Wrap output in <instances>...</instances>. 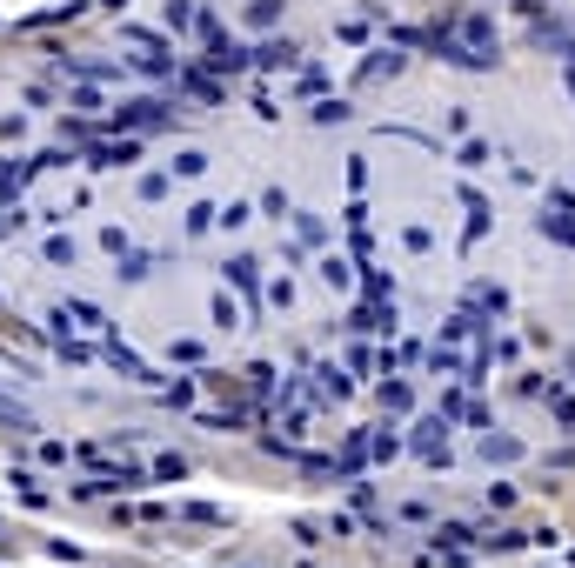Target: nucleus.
Listing matches in <instances>:
<instances>
[{
    "instance_id": "11",
    "label": "nucleus",
    "mask_w": 575,
    "mask_h": 568,
    "mask_svg": "<svg viewBox=\"0 0 575 568\" xmlns=\"http://www.w3.org/2000/svg\"><path fill=\"white\" fill-rule=\"evenodd\" d=\"M468 301L488 308V315H509V288H495V281H476V288H468Z\"/></svg>"
},
{
    "instance_id": "36",
    "label": "nucleus",
    "mask_w": 575,
    "mask_h": 568,
    "mask_svg": "<svg viewBox=\"0 0 575 568\" xmlns=\"http://www.w3.org/2000/svg\"><path fill=\"white\" fill-rule=\"evenodd\" d=\"M295 234H301V248H315L328 228H321V214H295Z\"/></svg>"
},
{
    "instance_id": "10",
    "label": "nucleus",
    "mask_w": 575,
    "mask_h": 568,
    "mask_svg": "<svg viewBox=\"0 0 575 568\" xmlns=\"http://www.w3.org/2000/svg\"><path fill=\"white\" fill-rule=\"evenodd\" d=\"M181 94H194V100H208V108H222V88H214L201 67H181Z\"/></svg>"
},
{
    "instance_id": "30",
    "label": "nucleus",
    "mask_w": 575,
    "mask_h": 568,
    "mask_svg": "<svg viewBox=\"0 0 575 568\" xmlns=\"http://www.w3.org/2000/svg\"><path fill=\"white\" fill-rule=\"evenodd\" d=\"M455 161H462V167H488L495 154H488V141H462V147H455Z\"/></svg>"
},
{
    "instance_id": "15",
    "label": "nucleus",
    "mask_w": 575,
    "mask_h": 568,
    "mask_svg": "<svg viewBox=\"0 0 575 568\" xmlns=\"http://www.w3.org/2000/svg\"><path fill=\"white\" fill-rule=\"evenodd\" d=\"M542 402H549V415H555V428H569V435H575V394H569V388H549Z\"/></svg>"
},
{
    "instance_id": "7",
    "label": "nucleus",
    "mask_w": 575,
    "mask_h": 568,
    "mask_svg": "<svg viewBox=\"0 0 575 568\" xmlns=\"http://www.w3.org/2000/svg\"><path fill=\"white\" fill-rule=\"evenodd\" d=\"M321 281H328L335 288V295H348V288H354V261H348V254H321Z\"/></svg>"
},
{
    "instance_id": "16",
    "label": "nucleus",
    "mask_w": 575,
    "mask_h": 568,
    "mask_svg": "<svg viewBox=\"0 0 575 568\" xmlns=\"http://www.w3.org/2000/svg\"><path fill=\"white\" fill-rule=\"evenodd\" d=\"M482 461H522V441L515 435H482Z\"/></svg>"
},
{
    "instance_id": "9",
    "label": "nucleus",
    "mask_w": 575,
    "mask_h": 568,
    "mask_svg": "<svg viewBox=\"0 0 575 568\" xmlns=\"http://www.w3.org/2000/svg\"><path fill=\"white\" fill-rule=\"evenodd\" d=\"M535 228H542L555 248H575V221H569L562 208H542V214H535Z\"/></svg>"
},
{
    "instance_id": "6",
    "label": "nucleus",
    "mask_w": 575,
    "mask_h": 568,
    "mask_svg": "<svg viewBox=\"0 0 575 568\" xmlns=\"http://www.w3.org/2000/svg\"><path fill=\"white\" fill-rule=\"evenodd\" d=\"M33 175H41V161H0V208H7V201L21 194Z\"/></svg>"
},
{
    "instance_id": "33",
    "label": "nucleus",
    "mask_w": 575,
    "mask_h": 568,
    "mask_svg": "<svg viewBox=\"0 0 575 568\" xmlns=\"http://www.w3.org/2000/svg\"><path fill=\"white\" fill-rule=\"evenodd\" d=\"M354 108H348V100H315V120H321V128H335V120H348Z\"/></svg>"
},
{
    "instance_id": "17",
    "label": "nucleus",
    "mask_w": 575,
    "mask_h": 568,
    "mask_svg": "<svg viewBox=\"0 0 575 568\" xmlns=\"http://www.w3.org/2000/svg\"><path fill=\"white\" fill-rule=\"evenodd\" d=\"M167 175H188V181H201V175H208V154H201V147H181L174 161H167Z\"/></svg>"
},
{
    "instance_id": "4",
    "label": "nucleus",
    "mask_w": 575,
    "mask_h": 568,
    "mask_svg": "<svg viewBox=\"0 0 575 568\" xmlns=\"http://www.w3.org/2000/svg\"><path fill=\"white\" fill-rule=\"evenodd\" d=\"M222 281L241 288V295H261V261L255 254H234V261H222Z\"/></svg>"
},
{
    "instance_id": "20",
    "label": "nucleus",
    "mask_w": 575,
    "mask_h": 568,
    "mask_svg": "<svg viewBox=\"0 0 575 568\" xmlns=\"http://www.w3.org/2000/svg\"><path fill=\"white\" fill-rule=\"evenodd\" d=\"M114 274H121V281H147V274H155V254L127 248V254H121V268H114Z\"/></svg>"
},
{
    "instance_id": "12",
    "label": "nucleus",
    "mask_w": 575,
    "mask_h": 568,
    "mask_svg": "<svg viewBox=\"0 0 575 568\" xmlns=\"http://www.w3.org/2000/svg\"><path fill=\"white\" fill-rule=\"evenodd\" d=\"M315 374H321V402H342V394H354V382H348L342 368H335V361H321Z\"/></svg>"
},
{
    "instance_id": "3",
    "label": "nucleus",
    "mask_w": 575,
    "mask_h": 568,
    "mask_svg": "<svg viewBox=\"0 0 575 568\" xmlns=\"http://www.w3.org/2000/svg\"><path fill=\"white\" fill-rule=\"evenodd\" d=\"M134 161H141V141H134V134L127 141H94V154H88V167H134Z\"/></svg>"
},
{
    "instance_id": "42",
    "label": "nucleus",
    "mask_w": 575,
    "mask_h": 568,
    "mask_svg": "<svg viewBox=\"0 0 575 568\" xmlns=\"http://www.w3.org/2000/svg\"><path fill=\"white\" fill-rule=\"evenodd\" d=\"M261 214H281L288 221V194H281V187H268V194H261Z\"/></svg>"
},
{
    "instance_id": "21",
    "label": "nucleus",
    "mask_w": 575,
    "mask_h": 568,
    "mask_svg": "<svg viewBox=\"0 0 575 568\" xmlns=\"http://www.w3.org/2000/svg\"><path fill=\"white\" fill-rule=\"evenodd\" d=\"M515 548H529L522 528H502V535H482V555H515Z\"/></svg>"
},
{
    "instance_id": "18",
    "label": "nucleus",
    "mask_w": 575,
    "mask_h": 568,
    "mask_svg": "<svg viewBox=\"0 0 575 568\" xmlns=\"http://www.w3.org/2000/svg\"><path fill=\"white\" fill-rule=\"evenodd\" d=\"M208 315H214V328H222V335H234V328H248V315H241V308H234L228 295H214V308H208Z\"/></svg>"
},
{
    "instance_id": "37",
    "label": "nucleus",
    "mask_w": 575,
    "mask_h": 568,
    "mask_svg": "<svg viewBox=\"0 0 575 568\" xmlns=\"http://www.w3.org/2000/svg\"><path fill=\"white\" fill-rule=\"evenodd\" d=\"M248 388L268 394V388H275V368H268V361H248Z\"/></svg>"
},
{
    "instance_id": "22",
    "label": "nucleus",
    "mask_w": 575,
    "mask_h": 568,
    "mask_svg": "<svg viewBox=\"0 0 575 568\" xmlns=\"http://www.w3.org/2000/svg\"><path fill=\"white\" fill-rule=\"evenodd\" d=\"M214 214H222V208H208V201H194V208L181 214V234H188V241H194V234H208V228H214Z\"/></svg>"
},
{
    "instance_id": "32",
    "label": "nucleus",
    "mask_w": 575,
    "mask_h": 568,
    "mask_svg": "<svg viewBox=\"0 0 575 568\" xmlns=\"http://www.w3.org/2000/svg\"><path fill=\"white\" fill-rule=\"evenodd\" d=\"M248 21H255V27H275L281 21V0H248Z\"/></svg>"
},
{
    "instance_id": "1",
    "label": "nucleus",
    "mask_w": 575,
    "mask_h": 568,
    "mask_svg": "<svg viewBox=\"0 0 575 568\" xmlns=\"http://www.w3.org/2000/svg\"><path fill=\"white\" fill-rule=\"evenodd\" d=\"M167 120H174V114H167V100L141 94V100H121L108 128H114V134H155V128H167Z\"/></svg>"
},
{
    "instance_id": "47",
    "label": "nucleus",
    "mask_w": 575,
    "mask_h": 568,
    "mask_svg": "<svg viewBox=\"0 0 575 568\" xmlns=\"http://www.w3.org/2000/svg\"><path fill=\"white\" fill-rule=\"evenodd\" d=\"M167 194V175H141V201H161Z\"/></svg>"
},
{
    "instance_id": "23",
    "label": "nucleus",
    "mask_w": 575,
    "mask_h": 568,
    "mask_svg": "<svg viewBox=\"0 0 575 568\" xmlns=\"http://www.w3.org/2000/svg\"><path fill=\"white\" fill-rule=\"evenodd\" d=\"M542 47H555V54H562V61L575 67V33H569V27H555V21H542Z\"/></svg>"
},
{
    "instance_id": "29",
    "label": "nucleus",
    "mask_w": 575,
    "mask_h": 568,
    "mask_svg": "<svg viewBox=\"0 0 575 568\" xmlns=\"http://www.w3.org/2000/svg\"><path fill=\"white\" fill-rule=\"evenodd\" d=\"M41 254H47V261H54V268H67V261H74L80 248H74V241H67V234H47V248H41Z\"/></svg>"
},
{
    "instance_id": "39",
    "label": "nucleus",
    "mask_w": 575,
    "mask_h": 568,
    "mask_svg": "<svg viewBox=\"0 0 575 568\" xmlns=\"http://www.w3.org/2000/svg\"><path fill=\"white\" fill-rule=\"evenodd\" d=\"M100 248H108L114 261H121V254H127V228H100Z\"/></svg>"
},
{
    "instance_id": "2",
    "label": "nucleus",
    "mask_w": 575,
    "mask_h": 568,
    "mask_svg": "<svg viewBox=\"0 0 575 568\" xmlns=\"http://www.w3.org/2000/svg\"><path fill=\"white\" fill-rule=\"evenodd\" d=\"M100 361H108V368H121L127 382H141V388H161V374L147 368V361L134 355V348H121V341H100Z\"/></svg>"
},
{
    "instance_id": "31",
    "label": "nucleus",
    "mask_w": 575,
    "mask_h": 568,
    "mask_svg": "<svg viewBox=\"0 0 575 568\" xmlns=\"http://www.w3.org/2000/svg\"><path fill=\"white\" fill-rule=\"evenodd\" d=\"M147 475H155V481H181V475H188V461H181V455H155V469H147Z\"/></svg>"
},
{
    "instance_id": "44",
    "label": "nucleus",
    "mask_w": 575,
    "mask_h": 568,
    "mask_svg": "<svg viewBox=\"0 0 575 568\" xmlns=\"http://www.w3.org/2000/svg\"><path fill=\"white\" fill-rule=\"evenodd\" d=\"M401 241H409L415 254H429V248H435V234H429V228H401Z\"/></svg>"
},
{
    "instance_id": "43",
    "label": "nucleus",
    "mask_w": 575,
    "mask_h": 568,
    "mask_svg": "<svg viewBox=\"0 0 575 568\" xmlns=\"http://www.w3.org/2000/svg\"><path fill=\"white\" fill-rule=\"evenodd\" d=\"M515 394H529V402H535V394H549V382H542V374L529 368V374H522V382H515Z\"/></svg>"
},
{
    "instance_id": "34",
    "label": "nucleus",
    "mask_w": 575,
    "mask_h": 568,
    "mask_svg": "<svg viewBox=\"0 0 575 568\" xmlns=\"http://www.w3.org/2000/svg\"><path fill=\"white\" fill-rule=\"evenodd\" d=\"M368 455H375V461H395V455H401V441L382 428V435H368Z\"/></svg>"
},
{
    "instance_id": "13",
    "label": "nucleus",
    "mask_w": 575,
    "mask_h": 568,
    "mask_svg": "<svg viewBox=\"0 0 575 568\" xmlns=\"http://www.w3.org/2000/svg\"><path fill=\"white\" fill-rule=\"evenodd\" d=\"M462 208H468V241H482L488 234V201L476 194V187H462Z\"/></svg>"
},
{
    "instance_id": "27",
    "label": "nucleus",
    "mask_w": 575,
    "mask_h": 568,
    "mask_svg": "<svg viewBox=\"0 0 575 568\" xmlns=\"http://www.w3.org/2000/svg\"><path fill=\"white\" fill-rule=\"evenodd\" d=\"M155 394H161L167 408H194V382H161Z\"/></svg>"
},
{
    "instance_id": "35",
    "label": "nucleus",
    "mask_w": 575,
    "mask_h": 568,
    "mask_svg": "<svg viewBox=\"0 0 575 568\" xmlns=\"http://www.w3.org/2000/svg\"><path fill=\"white\" fill-rule=\"evenodd\" d=\"M121 522H167V508H155V502H121Z\"/></svg>"
},
{
    "instance_id": "19",
    "label": "nucleus",
    "mask_w": 575,
    "mask_h": 568,
    "mask_svg": "<svg viewBox=\"0 0 575 568\" xmlns=\"http://www.w3.org/2000/svg\"><path fill=\"white\" fill-rule=\"evenodd\" d=\"M382 408H388V415H409V408H415V388L409 382H382Z\"/></svg>"
},
{
    "instance_id": "48",
    "label": "nucleus",
    "mask_w": 575,
    "mask_h": 568,
    "mask_svg": "<svg viewBox=\"0 0 575 568\" xmlns=\"http://www.w3.org/2000/svg\"><path fill=\"white\" fill-rule=\"evenodd\" d=\"M549 208H562V214H575V194H569V187H549Z\"/></svg>"
},
{
    "instance_id": "41",
    "label": "nucleus",
    "mask_w": 575,
    "mask_h": 568,
    "mask_svg": "<svg viewBox=\"0 0 575 568\" xmlns=\"http://www.w3.org/2000/svg\"><path fill=\"white\" fill-rule=\"evenodd\" d=\"M167 27H194V7H188V0H167Z\"/></svg>"
},
{
    "instance_id": "28",
    "label": "nucleus",
    "mask_w": 575,
    "mask_h": 568,
    "mask_svg": "<svg viewBox=\"0 0 575 568\" xmlns=\"http://www.w3.org/2000/svg\"><path fill=\"white\" fill-rule=\"evenodd\" d=\"M248 221H255V208H248V201H228V208L214 214V228H248Z\"/></svg>"
},
{
    "instance_id": "5",
    "label": "nucleus",
    "mask_w": 575,
    "mask_h": 568,
    "mask_svg": "<svg viewBox=\"0 0 575 568\" xmlns=\"http://www.w3.org/2000/svg\"><path fill=\"white\" fill-rule=\"evenodd\" d=\"M448 27H462V33H468V47H476V54H488V61H495V27H488L482 14H448Z\"/></svg>"
},
{
    "instance_id": "8",
    "label": "nucleus",
    "mask_w": 575,
    "mask_h": 568,
    "mask_svg": "<svg viewBox=\"0 0 575 568\" xmlns=\"http://www.w3.org/2000/svg\"><path fill=\"white\" fill-rule=\"evenodd\" d=\"M295 61H301L295 41H268V47H255V67H268V74H281V67H295Z\"/></svg>"
},
{
    "instance_id": "25",
    "label": "nucleus",
    "mask_w": 575,
    "mask_h": 568,
    "mask_svg": "<svg viewBox=\"0 0 575 568\" xmlns=\"http://www.w3.org/2000/svg\"><path fill=\"white\" fill-rule=\"evenodd\" d=\"M181 522H208V528H222V522H228V515H222V508H214V502H181Z\"/></svg>"
},
{
    "instance_id": "24",
    "label": "nucleus",
    "mask_w": 575,
    "mask_h": 568,
    "mask_svg": "<svg viewBox=\"0 0 575 568\" xmlns=\"http://www.w3.org/2000/svg\"><path fill=\"white\" fill-rule=\"evenodd\" d=\"M0 421H7V428H21V435H41V421H33L21 402H7V394H0Z\"/></svg>"
},
{
    "instance_id": "49",
    "label": "nucleus",
    "mask_w": 575,
    "mask_h": 568,
    "mask_svg": "<svg viewBox=\"0 0 575 568\" xmlns=\"http://www.w3.org/2000/svg\"><path fill=\"white\" fill-rule=\"evenodd\" d=\"M569 94H575V67H569Z\"/></svg>"
},
{
    "instance_id": "14",
    "label": "nucleus",
    "mask_w": 575,
    "mask_h": 568,
    "mask_svg": "<svg viewBox=\"0 0 575 568\" xmlns=\"http://www.w3.org/2000/svg\"><path fill=\"white\" fill-rule=\"evenodd\" d=\"M388 74H401V54H395V47H382L375 61H362V74H354V80H388Z\"/></svg>"
},
{
    "instance_id": "46",
    "label": "nucleus",
    "mask_w": 575,
    "mask_h": 568,
    "mask_svg": "<svg viewBox=\"0 0 575 568\" xmlns=\"http://www.w3.org/2000/svg\"><path fill=\"white\" fill-rule=\"evenodd\" d=\"M295 542H301V548H315V542H328V535H321V522H295Z\"/></svg>"
},
{
    "instance_id": "40",
    "label": "nucleus",
    "mask_w": 575,
    "mask_h": 568,
    "mask_svg": "<svg viewBox=\"0 0 575 568\" xmlns=\"http://www.w3.org/2000/svg\"><path fill=\"white\" fill-rule=\"evenodd\" d=\"M268 308H295V281H268Z\"/></svg>"
},
{
    "instance_id": "45",
    "label": "nucleus",
    "mask_w": 575,
    "mask_h": 568,
    "mask_svg": "<svg viewBox=\"0 0 575 568\" xmlns=\"http://www.w3.org/2000/svg\"><path fill=\"white\" fill-rule=\"evenodd\" d=\"M201 428H214V435H234V428H241V415H201Z\"/></svg>"
},
{
    "instance_id": "26",
    "label": "nucleus",
    "mask_w": 575,
    "mask_h": 568,
    "mask_svg": "<svg viewBox=\"0 0 575 568\" xmlns=\"http://www.w3.org/2000/svg\"><path fill=\"white\" fill-rule=\"evenodd\" d=\"M167 361H174V368H201V361H208V348H201V341H174V348H167Z\"/></svg>"
},
{
    "instance_id": "38",
    "label": "nucleus",
    "mask_w": 575,
    "mask_h": 568,
    "mask_svg": "<svg viewBox=\"0 0 575 568\" xmlns=\"http://www.w3.org/2000/svg\"><path fill=\"white\" fill-rule=\"evenodd\" d=\"M14 228H27V214H21V201H7V208H0V241H7Z\"/></svg>"
}]
</instances>
